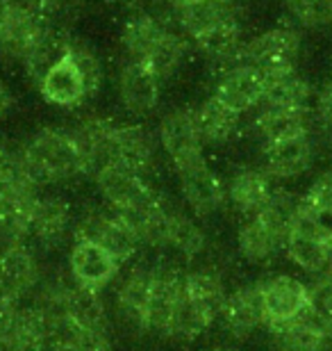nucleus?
Masks as SVG:
<instances>
[{"label": "nucleus", "mask_w": 332, "mask_h": 351, "mask_svg": "<svg viewBox=\"0 0 332 351\" xmlns=\"http://www.w3.org/2000/svg\"><path fill=\"white\" fill-rule=\"evenodd\" d=\"M27 162V169L39 189L53 182L73 180L77 176L89 173L80 146L71 130L64 128H41L21 146Z\"/></svg>", "instance_id": "nucleus-1"}, {"label": "nucleus", "mask_w": 332, "mask_h": 351, "mask_svg": "<svg viewBox=\"0 0 332 351\" xmlns=\"http://www.w3.org/2000/svg\"><path fill=\"white\" fill-rule=\"evenodd\" d=\"M73 242H94L110 251L121 265L130 263L141 249L137 235L110 206H91L75 217Z\"/></svg>", "instance_id": "nucleus-2"}, {"label": "nucleus", "mask_w": 332, "mask_h": 351, "mask_svg": "<svg viewBox=\"0 0 332 351\" xmlns=\"http://www.w3.org/2000/svg\"><path fill=\"white\" fill-rule=\"evenodd\" d=\"M301 53V34L292 27H273L244 46L242 62H248L266 80L296 71Z\"/></svg>", "instance_id": "nucleus-3"}, {"label": "nucleus", "mask_w": 332, "mask_h": 351, "mask_svg": "<svg viewBox=\"0 0 332 351\" xmlns=\"http://www.w3.org/2000/svg\"><path fill=\"white\" fill-rule=\"evenodd\" d=\"M94 178L105 203L116 213H134L148 208L162 196L151 180L121 165H105L94 173Z\"/></svg>", "instance_id": "nucleus-4"}, {"label": "nucleus", "mask_w": 332, "mask_h": 351, "mask_svg": "<svg viewBox=\"0 0 332 351\" xmlns=\"http://www.w3.org/2000/svg\"><path fill=\"white\" fill-rule=\"evenodd\" d=\"M48 25L53 23H48L25 0L0 3V58L23 64L27 51Z\"/></svg>", "instance_id": "nucleus-5"}, {"label": "nucleus", "mask_w": 332, "mask_h": 351, "mask_svg": "<svg viewBox=\"0 0 332 351\" xmlns=\"http://www.w3.org/2000/svg\"><path fill=\"white\" fill-rule=\"evenodd\" d=\"M180 180L182 199L189 206V210L196 217H212L228 203V194H225V182L221 180L207 160H199L187 167L175 169Z\"/></svg>", "instance_id": "nucleus-6"}, {"label": "nucleus", "mask_w": 332, "mask_h": 351, "mask_svg": "<svg viewBox=\"0 0 332 351\" xmlns=\"http://www.w3.org/2000/svg\"><path fill=\"white\" fill-rule=\"evenodd\" d=\"M110 165H121L125 169L151 180L155 169H157V139H155V135L146 125H114Z\"/></svg>", "instance_id": "nucleus-7"}, {"label": "nucleus", "mask_w": 332, "mask_h": 351, "mask_svg": "<svg viewBox=\"0 0 332 351\" xmlns=\"http://www.w3.org/2000/svg\"><path fill=\"white\" fill-rule=\"evenodd\" d=\"M75 217L73 208L64 196L58 194H41L32 208L30 217V240L39 249L53 251L60 249L66 242L68 235H73Z\"/></svg>", "instance_id": "nucleus-8"}, {"label": "nucleus", "mask_w": 332, "mask_h": 351, "mask_svg": "<svg viewBox=\"0 0 332 351\" xmlns=\"http://www.w3.org/2000/svg\"><path fill=\"white\" fill-rule=\"evenodd\" d=\"M257 285L262 292L266 326L287 324V322L298 319L307 311L309 287L303 280L287 276V274H275Z\"/></svg>", "instance_id": "nucleus-9"}, {"label": "nucleus", "mask_w": 332, "mask_h": 351, "mask_svg": "<svg viewBox=\"0 0 332 351\" xmlns=\"http://www.w3.org/2000/svg\"><path fill=\"white\" fill-rule=\"evenodd\" d=\"M266 85L268 80L255 66L248 64V62H237L218 75L212 96H216L237 114H244V112L264 103Z\"/></svg>", "instance_id": "nucleus-10"}, {"label": "nucleus", "mask_w": 332, "mask_h": 351, "mask_svg": "<svg viewBox=\"0 0 332 351\" xmlns=\"http://www.w3.org/2000/svg\"><path fill=\"white\" fill-rule=\"evenodd\" d=\"M182 285H185V274L178 267L168 263L155 265V276H153L148 315H146V333H155L159 338H166L175 306H178V301L182 297Z\"/></svg>", "instance_id": "nucleus-11"}, {"label": "nucleus", "mask_w": 332, "mask_h": 351, "mask_svg": "<svg viewBox=\"0 0 332 351\" xmlns=\"http://www.w3.org/2000/svg\"><path fill=\"white\" fill-rule=\"evenodd\" d=\"M159 144L171 158L173 169L187 167L192 162L205 160L203 142L196 130V121L192 110H173L162 117L159 121Z\"/></svg>", "instance_id": "nucleus-12"}, {"label": "nucleus", "mask_w": 332, "mask_h": 351, "mask_svg": "<svg viewBox=\"0 0 332 351\" xmlns=\"http://www.w3.org/2000/svg\"><path fill=\"white\" fill-rule=\"evenodd\" d=\"M121 263L94 242H73L68 254V276L75 285L101 292L116 278Z\"/></svg>", "instance_id": "nucleus-13"}, {"label": "nucleus", "mask_w": 332, "mask_h": 351, "mask_svg": "<svg viewBox=\"0 0 332 351\" xmlns=\"http://www.w3.org/2000/svg\"><path fill=\"white\" fill-rule=\"evenodd\" d=\"M223 328L228 331L235 340H246L251 338L257 328L266 324L264 315V304H262V292L259 285H242L237 290L228 294L223 304V311L218 315Z\"/></svg>", "instance_id": "nucleus-14"}, {"label": "nucleus", "mask_w": 332, "mask_h": 351, "mask_svg": "<svg viewBox=\"0 0 332 351\" xmlns=\"http://www.w3.org/2000/svg\"><path fill=\"white\" fill-rule=\"evenodd\" d=\"M155 276L153 263H134L116 290V311L132 331H146L148 299Z\"/></svg>", "instance_id": "nucleus-15"}, {"label": "nucleus", "mask_w": 332, "mask_h": 351, "mask_svg": "<svg viewBox=\"0 0 332 351\" xmlns=\"http://www.w3.org/2000/svg\"><path fill=\"white\" fill-rule=\"evenodd\" d=\"M41 283V269L37 256L27 244L0 249V294L12 299H23L37 290Z\"/></svg>", "instance_id": "nucleus-16"}, {"label": "nucleus", "mask_w": 332, "mask_h": 351, "mask_svg": "<svg viewBox=\"0 0 332 351\" xmlns=\"http://www.w3.org/2000/svg\"><path fill=\"white\" fill-rule=\"evenodd\" d=\"M159 78L144 62L130 60L118 73V96L123 108L137 117L151 114L159 103Z\"/></svg>", "instance_id": "nucleus-17"}, {"label": "nucleus", "mask_w": 332, "mask_h": 351, "mask_svg": "<svg viewBox=\"0 0 332 351\" xmlns=\"http://www.w3.org/2000/svg\"><path fill=\"white\" fill-rule=\"evenodd\" d=\"M275 189L278 187L273 185V178L266 171L248 167V169H239L237 173H232L225 194H228L232 210L242 215L244 219H248V217L262 213Z\"/></svg>", "instance_id": "nucleus-18"}, {"label": "nucleus", "mask_w": 332, "mask_h": 351, "mask_svg": "<svg viewBox=\"0 0 332 351\" xmlns=\"http://www.w3.org/2000/svg\"><path fill=\"white\" fill-rule=\"evenodd\" d=\"M37 87L41 91V96H44L48 103L58 105V108H75L84 98H89L87 87H84V80L80 75V69H77L71 51H66V55L58 64H53L48 69Z\"/></svg>", "instance_id": "nucleus-19"}, {"label": "nucleus", "mask_w": 332, "mask_h": 351, "mask_svg": "<svg viewBox=\"0 0 332 351\" xmlns=\"http://www.w3.org/2000/svg\"><path fill=\"white\" fill-rule=\"evenodd\" d=\"M314 162V142L309 135H301L285 142L264 146V167L271 178H298Z\"/></svg>", "instance_id": "nucleus-20"}, {"label": "nucleus", "mask_w": 332, "mask_h": 351, "mask_svg": "<svg viewBox=\"0 0 332 351\" xmlns=\"http://www.w3.org/2000/svg\"><path fill=\"white\" fill-rule=\"evenodd\" d=\"M268 328H271V345L275 351H321L332 345V333L307 311L298 319Z\"/></svg>", "instance_id": "nucleus-21"}, {"label": "nucleus", "mask_w": 332, "mask_h": 351, "mask_svg": "<svg viewBox=\"0 0 332 351\" xmlns=\"http://www.w3.org/2000/svg\"><path fill=\"white\" fill-rule=\"evenodd\" d=\"M185 297L205 313L212 322L218 319L223 311V304L228 299L225 280L221 271L214 267H196V269L185 274Z\"/></svg>", "instance_id": "nucleus-22"}, {"label": "nucleus", "mask_w": 332, "mask_h": 351, "mask_svg": "<svg viewBox=\"0 0 332 351\" xmlns=\"http://www.w3.org/2000/svg\"><path fill=\"white\" fill-rule=\"evenodd\" d=\"M192 114H194L196 130H199L203 144H212V146L228 144L239 132L242 114L230 110L228 105L218 101L216 96H209L207 101H203L199 108L192 110Z\"/></svg>", "instance_id": "nucleus-23"}, {"label": "nucleus", "mask_w": 332, "mask_h": 351, "mask_svg": "<svg viewBox=\"0 0 332 351\" xmlns=\"http://www.w3.org/2000/svg\"><path fill=\"white\" fill-rule=\"evenodd\" d=\"M175 16L182 32L192 39H199L212 27L221 25L223 21L237 16V5L232 0H192L175 7Z\"/></svg>", "instance_id": "nucleus-24"}, {"label": "nucleus", "mask_w": 332, "mask_h": 351, "mask_svg": "<svg viewBox=\"0 0 332 351\" xmlns=\"http://www.w3.org/2000/svg\"><path fill=\"white\" fill-rule=\"evenodd\" d=\"M237 247L244 261L251 265H264L278 254L280 249H285V240L268 226L262 217H248L239 226L237 233Z\"/></svg>", "instance_id": "nucleus-25"}, {"label": "nucleus", "mask_w": 332, "mask_h": 351, "mask_svg": "<svg viewBox=\"0 0 332 351\" xmlns=\"http://www.w3.org/2000/svg\"><path fill=\"white\" fill-rule=\"evenodd\" d=\"M196 41V48L205 55L207 60H212L214 64L221 66H232L237 62H242V25H239V19H228L223 21L221 25L212 27L205 34H201Z\"/></svg>", "instance_id": "nucleus-26"}, {"label": "nucleus", "mask_w": 332, "mask_h": 351, "mask_svg": "<svg viewBox=\"0 0 332 351\" xmlns=\"http://www.w3.org/2000/svg\"><path fill=\"white\" fill-rule=\"evenodd\" d=\"M285 251L289 261L298 265L303 271L314 274V276H323L330 269V242L321 240L312 230L305 228H292Z\"/></svg>", "instance_id": "nucleus-27"}, {"label": "nucleus", "mask_w": 332, "mask_h": 351, "mask_svg": "<svg viewBox=\"0 0 332 351\" xmlns=\"http://www.w3.org/2000/svg\"><path fill=\"white\" fill-rule=\"evenodd\" d=\"M71 41H73V37L66 34L60 25H48L46 30L39 34L37 41L32 44V48L27 51L25 60H23L27 75H30L37 85L46 75L48 69L53 64H58V62L64 58Z\"/></svg>", "instance_id": "nucleus-28"}, {"label": "nucleus", "mask_w": 332, "mask_h": 351, "mask_svg": "<svg viewBox=\"0 0 332 351\" xmlns=\"http://www.w3.org/2000/svg\"><path fill=\"white\" fill-rule=\"evenodd\" d=\"M257 137L264 146L285 142L301 135H309V114L307 112H292V110H275L264 108L253 121Z\"/></svg>", "instance_id": "nucleus-29"}, {"label": "nucleus", "mask_w": 332, "mask_h": 351, "mask_svg": "<svg viewBox=\"0 0 332 351\" xmlns=\"http://www.w3.org/2000/svg\"><path fill=\"white\" fill-rule=\"evenodd\" d=\"M164 30L166 25L155 19L153 14L134 12L125 19V23L121 27V44L125 48V53L130 55V60L141 62L153 51V46L159 41Z\"/></svg>", "instance_id": "nucleus-30"}, {"label": "nucleus", "mask_w": 332, "mask_h": 351, "mask_svg": "<svg viewBox=\"0 0 332 351\" xmlns=\"http://www.w3.org/2000/svg\"><path fill=\"white\" fill-rule=\"evenodd\" d=\"M12 351H53L51 326L37 306H21L18 319L10 335Z\"/></svg>", "instance_id": "nucleus-31"}, {"label": "nucleus", "mask_w": 332, "mask_h": 351, "mask_svg": "<svg viewBox=\"0 0 332 351\" xmlns=\"http://www.w3.org/2000/svg\"><path fill=\"white\" fill-rule=\"evenodd\" d=\"M66 313L77 326L87 328V331L110 333V315L107 308H105V301L101 299V292L87 290V287L73 283L68 292Z\"/></svg>", "instance_id": "nucleus-32"}, {"label": "nucleus", "mask_w": 332, "mask_h": 351, "mask_svg": "<svg viewBox=\"0 0 332 351\" xmlns=\"http://www.w3.org/2000/svg\"><path fill=\"white\" fill-rule=\"evenodd\" d=\"M312 101V87L307 85L301 75L289 73L282 78L268 80L264 105L275 110H292V112H309Z\"/></svg>", "instance_id": "nucleus-33"}, {"label": "nucleus", "mask_w": 332, "mask_h": 351, "mask_svg": "<svg viewBox=\"0 0 332 351\" xmlns=\"http://www.w3.org/2000/svg\"><path fill=\"white\" fill-rule=\"evenodd\" d=\"M185 58H187V41L182 39L178 32H173L166 27L164 34L159 37V41L153 46V51L141 62L157 75L159 82H164L182 66Z\"/></svg>", "instance_id": "nucleus-34"}, {"label": "nucleus", "mask_w": 332, "mask_h": 351, "mask_svg": "<svg viewBox=\"0 0 332 351\" xmlns=\"http://www.w3.org/2000/svg\"><path fill=\"white\" fill-rule=\"evenodd\" d=\"M205 247H207V235L199 221L173 206L168 217V249L178 251L185 258H196L203 254Z\"/></svg>", "instance_id": "nucleus-35"}, {"label": "nucleus", "mask_w": 332, "mask_h": 351, "mask_svg": "<svg viewBox=\"0 0 332 351\" xmlns=\"http://www.w3.org/2000/svg\"><path fill=\"white\" fill-rule=\"evenodd\" d=\"M212 324H214V322H212L205 313H201L199 308L185 297V285H182V297L178 301V306H175V313L171 317V324H168L166 338L178 340V342H194V340H199Z\"/></svg>", "instance_id": "nucleus-36"}, {"label": "nucleus", "mask_w": 332, "mask_h": 351, "mask_svg": "<svg viewBox=\"0 0 332 351\" xmlns=\"http://www.w3.org/2000/svg\"><path fill=\"white\" fill-rule=\"evenodd\" d=\"M71 55H73L77 69H80V75L84 80V87H87V96H96L98 89L103 85V64L98 60L96 51H91L87 44L82 41H71Z\"/></svg>", "instance_id": "nucleus-37"}, {"label": "nucleus", "mask_w": 332, "mask_h": 351, "mask_svg": "<svg viewBox=\"0 0 332 351\" xmlns=\"http://www.w3.org/2000/svg\"><path fill=\"white\" fill-rule=\"evenodd\" d=\"M289 14L307 27L332 25V0H287Z\"/></svg>", "instance_id": "nucleus-38"}, {"label": "nucleus", "mask_w": 332, "mask_h": 351, "mask_svg": "<svg viewBox=\"0 0 332 351\" xmlns=\"http://www.w3.org/2000/svg\"><path fill=\"white\" fill-rule=\"evenodd\" d=\"M307 287H309L307 313L332 333V278L319 276L316 283L307 285Z\"/></svg>", "instance_id": "nucleus-39"}, {"label": "nucleus", "mask_w": 332, "mask_h": 351, "mask_svg": "<svg viewBox=\"0 0 332 351\" xmlns=\"http://www.w3.org/2000/svg\"><path fill=\"white\" fill-rule=\"evenodd\" d=\"M25 3L30 5L32 10H37L48 23L58 25V21L71 10H75L82 0H25Z\"/></svg>", "instance_id": "nucleus-40"}, {"label": "nucleus", "mask_w": 332, "mask_h": 351, "mask_svg": "<svg viewBox=\"0 0 332 351\" xmlns=\"http://www.w3.org/2000/svg\"><path fill=\"white\" fill-rule=\"evenodd\" d=\"M303 199L309 208H332V169L321 173Z\"/></svg>", "instance_id": "nucleus-41"}, {"label": "nucleus", "mask_w": 332, "mask_h": 351, "mask_svg": "<svg viewBox=\"0 0 332 351\" xmlns=\"http://www.w3.org/2000/svg\"><path fill=\"white\" fill-rule=\"evenodd\" d=\"M18 313H21V301L0 294V340L10 342V335L18 319Z\"/></svg>", "instance_id": "nucleus-42"}, {"label": "nucleus", "mask_w": 332, "mask_h": 351, "mask_svg": "<svg viewBox=\"0 0 332 351\" xmlns=\"http://www.w3.org/2000/svg\"><path fill=\"white\" fill-rule=\"evenodd\" d=\"M316 114H319L323 128L332 130V80H328L316 96Z\"/></svg>", "instance_id": "nucleus-43"}, {"label": "nucleus", "mask_w": 332, "mask_h": 351, "mask_svg": "<svg viewBox=\"0 0 332 351\" xmlns=\"http://www.w3.org/2000/svg\"><path fill=\"white\" fill-rule=\"evenodd\" d=\"M12 108H14V94H12L10 85L0 78V119H5L10 114Z\"/></svg>", "instance_id": "nucleus-44"}, {"label": "nucleus", "mask_w": 332, "mask_h": 351, "mask_svg": "<svg viewBox=\"0 0 332 351\" xmlns=\"http://www.w3.org/2000/svg\"><path fill=\"white\" fill-rule=\"evenodd\" d=\"M207 351H246L242 347H232V345H218V347H212Z\"/></svg>", "instance_id": "nucleus-45"}, {"label": "nucleus", "mask_w": 332, "mask_h": 351, "mask_svg": "<svg viewBox=\"0 0 332 351\" xmlns=\"http://www.w3.org/2000/svg\"><path fill=\"white\" fill-rule=\"evenodd\" d=\"M105 3H114V5H128V3H134V0H105Z\"/></svg>", "instance_id": "nucleus-46"}, {"label": "nucleus", "mask_w": 332, "mask_h": 351, "mask_svg": "<svg viewBox=\"0 0 332 351\" xmlns=\"http://www.w3.org/2000/svg\"><path fill=\"white\" fill-rule=\"evenodd\" d=\"M173 7H180V5H185V3H192V0H168Z\"/></svg>", "instance_id": "nucleus-47"}, {"label": "nucleus", "mask_w": 332, "mask_h": 351, "mask_svg": "<svg viewBox=\"0 0 332 351\" xmlns=\"http://www.w3.org/2000/svg\"><path fill=\"white\" fill-rule=\"evenodd\" d=\"M321 351H332V347H326V349H321Z\"/></svg>", "instance_id": "nucleus-48"}, {"label": "nucleus", "mask_w": 332, "mask_h": 351, "mask_svg": "<svg viewBox=\"0 0 332 351\" xmlns=\"http://www.w3.org/2000/svg\"><path fill=\"white\" fill-rule=\"evenodd\" d=\"M0 3H5V0H0Z\"/></svg>", "instance_id": "nucleus-49"}, {"label": "nucleus", "mask_w": 332, "mask_h": 351, "mask_svg": "<svg viewBox=\"0 0 332 351\" xmlns=\"http://www.w3.org/2000/svg\"><path fill=\"white\" fill-rule=\"evenodd\" d=\"M328 274H330V271H328Z\"/></svg>", "instance_id": "nucleus-50"}]
</instances>
